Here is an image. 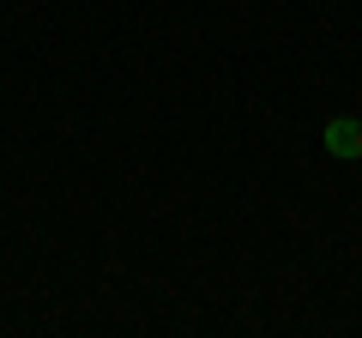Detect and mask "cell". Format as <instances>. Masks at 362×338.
<instances>
[{"label": "cell", "instance_id": "cell-1", "mask_svg": "<svg viewBox=\"0 0 362 338\" xmlns=\"http://www.w3.org/2000/svg\"><path fill=\"white\" fill-rule=\"evenodd\" d=\"M326 151L332 157H362V121H350V115H338V121H326Z\"/></svg>", "mask_w": 362, "mask_h": 338}]
</instances>
